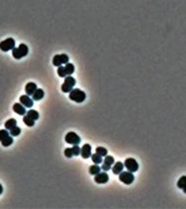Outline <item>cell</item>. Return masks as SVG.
Segmentation results:
<instances>
[{
    "instance_id": "6da1fadb",
    "label": "cell",
    "mask_w": 186,
    "mask_h": 209,
    "mask_svg": "<svg viewBox=\"0 0 186 209\" xmlns=\"http://www.w3.org/2000/svg\"><path fill=\"white\" fill-rule=\"evenodd\" d=\"M69 98H70V100L72 101H75V102H84V100L86 99V94L79 89V88H72L70 92V94H69Z\"/></svg>"
},
{
    "instance_id": "7a4b0ae2",
    "label": "cell",
    "mask_w": 186,
    "mask_h": 209,
    "mask_svg": "<svg viewBox=\"0 0 186 209\" xmlns=\"http://www.w3.org/2000/svg\"><path fill=\"white\" fill-rule=\"evenodd\" d=\"M12 55L15 59H21L22 57H25L28 55V47L26 44H20L19 47H15L13 50H12Z\"/></svg>"
},
{
    "instance_id": "3957f363",
    "label": "cell",
    "mask_w": 186,
    "mask_h": 209,
    "mask_svg": "<svg viewBox=\"0 0 186 209\" xmlns=\"http://www.w3.org/2000/svg\"><path fill=\"white\" fill-rule=\"evenodd\" d=\"M75 85H76V79L71 76H68V77H65V80H64L61 88L64 93H70L71 89L75 87Z\"/></svg>"
},
{
    "instance_id": "277c9868",
    "label": "cell",
    "mask_w": 186,
    "mask_h": 209,
    "mask_svg": "<svg viewBox=\"0 0 186 209\" xmlns=\"http://www.w3.org/2000/svg\"><path fill=\"white\" fill-rule=\"evenodd\" d=\"M124 167L127 168V171H130V172H136L139 170V163L134 159V158H127L123 163Z\"/></svg>"
},
{
    "instance_id": "5b68a950",
    "label": "cell",
    "mask_w": 186,
    "mask_h": 209,
    "mask_svg": "<svg viewBox=\"0 0 186 209\" xmlns=\"http://www.w3.org/2000/svg\"><path fill=\"white\" fill-rule=\"evenodd\" d=\"M66 63H69V56L68 55H65V53H62V55H56V56H53V64L55 66H61L63 64H66Z\"/></svg>"
},
{
    "instance_id": "8992f818",
    "label": "cell",
    "mask_w": 186,
    "mask_h": 209,
    "mask_svg": "<svg viewBox=\"0 0 186 209\" xmlns=\"http://www.w3.org/2000/svg\"><path fill=\"white\" fill-rule=\"evenodd\" d=\"M15 48V41L13 38H6L2 42H0V49L2 51H9Z\"/></svg>"
},
{
    "instance_id": "52a82bcc",
    "label": "cell",
    "mask_w": 186,
    "mask_h": 209,
    "mask_svg": "<svg viewBox=\"0 0 186 209\" xmlns=\"http://www.w3.org/2000/svg\"><path fill=\"white\" fill-rule=\"evenodd\" d=\"M120 177H119V179H120V181L121 183H126V185H130V183H133L134 181V175H133V172H130V171H127V172H121V173L119 174Z\"/></svg>"
},
{
    "instance_id": "ba28073f",
    "label": "cell",
    "mask_w": 186,
    "mask_h": 209,
    "mask_svg": "<svg viewBox=\"0 0 186 209\" xmlns=\"http://www.w3.org/2000/svg\"><path fill=\"white\" fill-rule=\"evenodd\" d=\"M65 142L69 143V144H72V145H76V144H79L80 143V137L73 131H70L65 135Z\"/></svg>"
},
{
    "instance_id": "9c48e42d",
    "label": "cell",
    "mask_w": 186,
    "mask_h": 209,
    "mask_svg": "<svg viewBox=\"0 0 186 209\" xmlns=\"http://www.w3.org/2000/svg\"><path fill=\"white\" fill-rule=\"evenodd\" d=\"M108 179H109V177H108V174L106 173V171L99 172L98 174L94 175V181L97 183H106L107 181H108Z\"/></svg>"
},
{
    "instance_id": "30bf717a",
    "label": "cell",
    "mask_w": 186,
    "mask_h": 209,
    "mask_svg": "<svg viewBox=\"0 0 186 209\" xmlns=\"http://www.w3.org/2000/svg\"><path fill=\"white\" fill-rule=\"evenodd\" d=\"M80 155H81V157L84 159L90 158L91 155H92V148H91V145L90 144H84V147L80 148Z\"/></svg>"
},
{
    "instance_id": "8fae6325",
    "label": "cell",
    "mask_w": 186,
    "mask_h": 209,
    "mask_svg": "<svg viewBox=\"0 0 186 209\" xmlns=\"http://www.w3.org/2000/svg\"><path fill=\"white\" fill-rule=\"evenodd\" d=\"M13 111L17 114H19V115H26L27 114L26 107L21 104V102H17V104H13Z\"/></svg>"
},
{
    "instance_id": "7c38bea8",
    "label": "cell",
    "mask_w": 186,
    "mask_h": 209,
    "mask_svg": "<svg viewBox=\"0 0 186 209\" xmlns=\"http://www.w3.org/2000/svg\"><path fill=\"white\" fill-rule=\"evenodd\" d=\"M20 102L23 104L26 108H32L33 107V104H34V102H33V99H30L29 98V95H21L20 96Z\"/></svg>"
},
{
    "instance_id": "4fadbf2b",
    "label": "cell",
    "mask_w": 186,
    "mask_h": 209,
    "mask_svg": "<svg viewBox=\"0 0 186 209\" xmlns=\"http://www.w3.org/2000/svg\"><path fill=\"white\" fill-rule=\"evenodd\" d=\"M37 89V85H36L35 83H28L25 87V91H26L27 95H33L34 93H35V91Z\"/></svg>"
},
{
    "instance_id": "5bb4252c",
    "label": "cell",
    "mask_w": 186,
    "mask_h": 209,
    "mask_svg": "<svg viewBox=\"0 0 186 209\" xmlns=\"http://www.w3.org/2000/svg\"><path fill=\"white\" fill-rule=\"evenodd\" d=\"M123 168H124V165L123 163H121V162H116L112 166V171H113L114 174H120L123 171Z\"/></svg>"
},
{
    "instance_id": "9a60e30c",
    "label": "cell",
    "mask_w": 186,
    "mask_h": 209,
    "mask_svg": "<svg viewBox=\"0 0 186 209\" xmlns=\"http://www.w3.org/2000/svg\"><path fill=\"white\" fill-rule=\"evenodd\" d=\"M32 96H33V100L38 101V100L43 99V96H44V91H43L42 88H37V89L35 91V93H34Z\"/></svg>"
},
{
    "instance_id": "2e32d148",
    "label": "cell",
    "mask_w": 186,
    "mask_h": 209,
    "mask_svg": "<svg viewBox=\"0 0 186 209\" xmlns=\"http://www.w3.org/2000/svg\"><path fill=\"white\" fill-rule=\"evenodd\" d=\"M14 127H17V120H15V119H9L8 121L5 122V128H6L7 130L13 129Z\"/></svg>"
},
{
    "instance_id": "e0dca14e",
    "label": "cell",
    "mask_w": 186,
    "mask_h": 209,
    "mask_svg": "<svg viewBox=\"0 0 186 209\" xmlns=\"http://www.w3.org/2000/svg\"><path fill=\"white\" fill-rule=\"evenodd\" d=\"M89 172H90V174H92V175H96V174H98L99 172H101V167L98 165V164H94V165L90 166Z\"/></svg>"
},
{
    "instance_id": "ac0fdd59",
    "label": "cell",
    "mask_w": 186,
    "mask_h": 209,
    "mask_svg": "<svg viewBox=\"0 0 186 209\" xmlns=\"http://www.w3.org/2000/svg\"><path fill=\"white\" fill-rule=\"evenodd\" d=\"M102 158H104V157H101L100 155H98L97 152H96V153H93V155H91V159L93 160V163H94V164H98V165L102 163Z\"/></svg>"
},
{
    "instance_id": "d6986e66",
    "label": "cell",
    "mask_w": 186,
    "mask_h": 209,
    "mask_svg": "<svg viewBox=\"0 0 186 209\" xmlns=\"http://www.w3.org/2000/svg\"><path fill=\"white\" fill-rule=\"evenodd\" d=\"M23 122H25V124H26L27 127H34V124H35V120H33L32 117H29L27 114L23 116Z\"/></svg>"
},
{
    "instance_id": "ffe728a7",
    "label": "cell",
    "mask_w": 186,
    "mask_h": 209,
    "mask_svg": "<svg viewBox=\"0 0 186 209\" xmlns=\"http://www.w3.org/2000/svg\"><path fill=\"white\" fill-rule=\"evenodd\" d=\"M27 115L29 116V117H32L33 120H38V117H40V114L37 113V111H34V109H29L28 112H27Z\"/></svg>"
},
{
    "instance_id": "44dd1931",
    "label": "cell",
    "mask_w": 186,
    "mask_h": 209,
    "mask_svg": "<svg viewBox=\"0 0 186 209\" xmlns=\"http://www.w3.org/2000/svg\"><path fill=\"white\" fill-rule=\"evenodd\" d=\"M57 73H58V76L59 77H62V78H65V77H68V73H66V70H65V66H58V70H57Z\"/></svg>"
},
{
    "instance_id": "7402d4cb",
    "label": "cell",
    "mask_w": 186,
    "mask_h": 209,
    "mask_svg": "<svg viewBox=\"0 0 186 209\" xmlns=\"http://www.w3.org/2000/svg\"><path fill=\"white\" fill-rule=\"evenodd\" d=\"M104 163L109 166H113V164L115 163V160H114V158L112 156H108V155H107V156L104 157Z\"/></svg>"
},
{
    "instance_id": "603a6c76",
    "label": "cell",
    "mask_w": 186,
    "mask_h": 209,
    "mask_svg": "<svg viewBox=\"0 0 186 209\" xmlns=\"http://www.w3.org/2000/svg\"><path fill=\"white\" fill-rule=\"evenodd\" d=\"M65 70H66L68 76H70V74H72V73L75 72V65L71 64V63H66V64H65Z\"/></svg>"
},
{
    "instance_id": "cb8c5ba5",
    "label": "cell",
    "mask_w": 186,
    "mask_h": 209,
    "mask_svg": "<svg viewBox=\"0 0 186 209\" xmlns=\"http://www.w3.org/2000/svg\"><path fill=\"white\" fill-rule=\"evenodd\" d=\"M96 152H97L98 155H100L101 157L107 156V149L102 148V147H98V148L96 149Z\"/></svg>"
},
{
    "instance_id": "d4e9b609",
    "label": "cell",
    "mask_w": 186,
    "mask_h": 209,
    "mask_svg": "<svg viewBox=\"0 0 186 209\" xmlns=\"http://www.w3.org/2000/svg\"><path fill=\"white\" fill-rule=\"evenodd\" d=\"M186 185V175H183L179 180H178V183H177V186H178V188H180V189H183V187Z\"/></svg>"
},
{
    "instance_id": "484cf974",
    "label": "cell",
    "mask_w": 186,
    "mask_h": 209,
    "mask_svg": "<svg viewBox=\"0 0 186 209\" xmlns=\"http://www.w3.org/2000/svg\"><path fill=\"white\" fill-rule=\"evenodd\" d=\"M12 143H13V138L8 136V137H6V138L4 139V141H1V144H2V147H9V145H12Z\"/></svg>"
},
{
    "instance_id": "4316f807",
    "label": "cell",
    "mask_w": 186,
    "mask_h": 209,
    "mask_svg": "<svg viewBox=\"0 0 186 209\" xmlns=\"http://www.w3.org/2000/svg\"><path fill=\"white\" fill-rule=\"evenodd\" d=\"M20 132H21V129L19 128L18 126H17V127H14L13 129H11V130H9L11 136H19V135H20Z\"/></svg>"
},
{
    "instance_id": "83f0119b",
    "label": "cell",
    "mask_w": 186,
    "mask_h": 209,
    "mask_svg": "<svg viewBox=\"0 0 186 209\" xmlns=\"http://www.w3.org/2000/svg\"><path fill=\"white\" fill-rule=\"evenodd\" d=\"M9 136V131L7 129H5V130H0V142L1 141H4V139L6 138V137H8Z\"/></svg>"
},
{
    "instance_id": "f1b7e54d",
    "label": "cell",
    "mask_w": 186,
    "mask_h": 209,
    "mask_svg": "<svg viewBox=\"0 0 186 209\" xmlns=\"http://www.w3.org/2000/svg\"><path fill=\"white\" fill-rule=\"evenodd\" d=\"M64 155L66 158H71L73 157V151H72V148H66L64 150Z\"/></svg>"
},
{
    "instance_id": "f546056e",
    "label": "cell",
    "mask_w": 186,
    "mask_h": 209,
    "mask_svg": "<svg viewBox=\"0 0 186 209\" xmlns=\"http://www.w3.org/2000/svg\"><path fill=\"white\" fill-rule=\"evenodd\" d=\"M72 151H73V156H78V155H80V148L78 147V144H76V145L72 147Z\"/></svg>"
},
{
    "instance_id": "4dcf8cb0",
    "label": "cell",
    "mask_w": 186,
    "mask_h": 209,
    "mask_svg": "<svg viewBox=\"0 0 186 209\" xmlns=\"http://www.w3.org/2000/svg\"><path fill=\"white\" fill-rule=\"evenodd\" d=\"M101 168H102V171H108V170H111L112 168V166H109V165H107V164H102V166H101Z\"/></svg>"
},
{
    "instance_id": "1f68e13d",
    "label": "cell",
    "mask_w": 186,
    "mask_h": 209,
    "mask_svg": "<svg viewBox=\"0 0 186 209\" xmlns=\"http://www.w3.org/2000/svg\"><path fill=\"white\" fill-rule=\"evenodd\" d=\"M183 191H184V193L186 194V185L184 186V187H183Z\"/></svg>"
},
{
    "instance_id": "d6a6232c",
    "label": "cell",
    "mask_w": 186,
    "mask_h": 209,
    "mask_svg": "<svg viewBox=\"0 0 186 209\" xmlns=\"http://www.w3.org/2000/svg\"><path fill=\"white\" fill-rule=\"evenodd\" d=\"M1 193H2V186L0 185V195H1Z\"/></svg>"
}]
</instances>
